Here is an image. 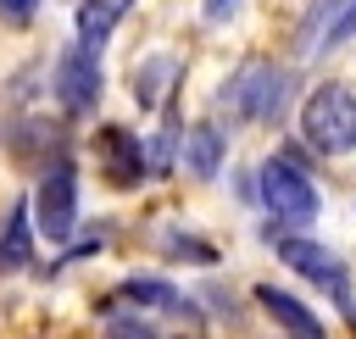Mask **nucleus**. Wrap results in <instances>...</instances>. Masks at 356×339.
<instances>
[{"instance_id":"obj_1","label":"nucleus","mask_w":356,"mask_h":339,"mask_svg":"<svg viewBox=\"0 0 356 339\" xmlns=\"http://www.w3.org/2000/svg\"><path fill=\"white\" fill-rule=\"evenodd\" d=\"M217 100L228 106L234 122H256V128H278L289 100H295V72L267 61V56H250L228 72V83L217 89Z\"/></svg>"},{"instance_id":"obj_2","label":"nucleus","mask_w":356,"mask_h":339,"mask_svg":"<svg viewBox=\"0 0 356 339\" xmlns=\"http://www.w3.org/2000/svg\"><path fill=\"white\" fill-rule=\"evenodd\" d=\"M300 133L317 156H350L356 150V89L350 83H317L300 100Z\"/></svg>"},{"instance_id":"obj_3","label":"nucleus","mask_w":356,"mask_h":339,"mask_svg":"<svg viewBox=\"0 0 356 339\" xmlns=\"http://www.w3.org/2000/svg\"><path fill=\"white\" fill-rule=\"evenodd\" d=\"M256 195H261V206L273 211V222H284V228H306V222H317V211H323L317 183H312L306 167L289 161V156H267V161L256 167Z\"/></svg>"},{"instance_id":"obj_4","label":"nucleus","mask_w":356,"mask_h":339,"mask_svg":"<svg viewBox=\"0 0 356 339\" xmlns=\"http://www.w3.org/2000/svg\"><path fill=\"white\" fill-rule=\"evenodd\" d=\"M33 228H39V239H50V245H67L72 233H78V167H72V156L61 150L56 161H44L39 167V183H33Z\"/></svg>"},{"instance_id":"obj_5","label":"nucleus","mask_w":356,"mask_h":339,"mask_svg":"<svg viewBox=\"0 0 356 339\" xmlns=\"http://www.w3.org/2000/svg\"><path fill=\"white\" fill-rule=\"evenodd\" d=\"M267 239H273V250H278V261L289 267V272H300L317 295H328L339 311L350 306V267L328 250V245H317V239H306V233H273L267 228Z\"/></svg>"},{"instance_id":"obj_6","label":"nucleus","mask_w":356,"mask_h":339,"mask_svg":"<svg viewBox=\"0 0 356 339\" xmlns=\"http://www.w3.org/2000/svg\"><path fill=\"white\" fill-rule=\"evenodd\" d=\"M50 94L61 100V111L67 117H89L95 106H100V94H106V72H100V56L95 50H83L78 39L56 56V72H50Z\"/></svg>"},{"instance_id":"obj_7","label":"nucleus","mask_w":356,"mask_h":339,"mask_svg":"<svg viewBox=\"0 0 356 339\" xmlns=\"http://www.w3.org/2000/svg\"><path fill=\"white\" fill-rule=\"evenodd\" d=\"M95 167H100V178H106L111 189H139V183L150 178V150L139 144L134 128L100 122V128H95Z\"/></svg>"},{"instance_id":"obj_8","label":"nucleus","mask_w":356,"mask_h":339,"mask_svg":"<svg viewBox=\"0 0 356 339\" xmlns=\"http://www.w3.org/2000/svg\"><path fill=\"white\" fill-rule=\"evenodd\" d=\"M117 306H128V311H161V317H184V322H195V317H200V311H195V300H189L184 289H172L167 278H150V272L122 278V283H117V295L106 300V311H117Z\"/></svg>"},{"instance_id":"obj_9","label":"nucleus","mask_w":356,"mask_h":339,"mask_svg":"<svg viewBox=\"0 0 356 339\" xmlns=\"http://www.w3.org/2000/svg\"><path fill=\"white\" fill-rule=\"evenodd\" d=\"M250 295H256V306L273 317L278 333H289V339H328V322H323L300 295H289V289H278V283H256Z\"/></svg>"},{"instance_id":"obj_10","label":"nucleus","mask_w":356,"mask_h":339,"mask_svg":"<svg viewBox=\"0 0 356 339\" xmlns=\"http://www.w3.org/2000/svg\"><path fill=\"white\" fill-rule=\"evenodd\" d=\"M33 206L28 200H11L6 206V222H0V278H11V272H28V261H33Z\"/></svg>"},{"instance_id":"obj_11","label":"nucleus","mask_w":356,"mask_h":339,"mask_svg":"<svg viewBox=\"0 0 356 339\" xmlns=\"http://www.w3.org/2000/svg\"><path fill=\"white\" fill-rule=\"evenodd\" d=\"M222 156H228V139H222V128L217 122H195V128H184V172L189 178H217L222 172Z\"/></svg>"},{"instance_id":"obj_12","label":"nucleus","mask_w":356,"mask_h":339,"mask_svg":"<svg viewBox=\"0 0 356 339\" xmlns=\"http://www.w3.org/2000/svg\"><path fill=\"white\" fill-rule=\"evenodd\" d=\"M178 78H184L178 56H145V61H134V100H139V111H156L172 94Z\"/></svg>"},{"instance_id":"obj_13","label":"nucleus","mask_w":356,"mask_h":339,"mask_svg":"<svg viewBox=\"0 0 356 339\" xmlns=\"http://www.w3.org/2000/svg\"><path fill=\"white\" fill-rule=\"evenodd\" d=\"M134 11V0H78V44L100 56V44L117 33V22Z\"/></svg>"},{"instance_id":"obj_14","label":"nucleus","mask_w":356,"mask_h":339,"mask_svg":"<svg viewBox=\"0 0 356 339\" xmlns=\"http://www.w3.org/2000/svg\"><path fill=\"white\" fill-rule=\"evenodd\" d=\"M161 256L167 261H189V267H217V245L200 239V233H184V228L161 233Z\"/></svg>"},{"instance_id":"obj_15","label":"nucleus","mask_w":356,"mask_h":339,"mask_svg":"<svg viewBox=\"0 0 356 339\" xmlns=\"http://www.w3.org/2000/svg\"><path fill=\"white\" fill-rule=\"evenodd\" d=\"M339 6H345V0H312V6H306V17L295 22V50H300V56H317V44H323L328 22L339 17Z\"/></svg>"},{"instance_id":"obj_16","label":"nucleus","mask_w":356,"mask_h":339,"mask_svg":"<svg viewBox=\"0 0 356 339\" xmlns=\"http://www.w3.org/2000/svg\"><path fill=\"white\" fill-rule=\"evenodd\" d=\"M178 144H184V128H178V122H167V128L150 139V172H156V178H167V172L178 167V156H184Z\"/></svg>"},{"instance_id":"obj_17","label":"nucleus","mask_w":356,"mask_h":339,"mask_svg":"<svg viewBox=\"0 0 356 339\" xmlns=\"http://www.w3.org/2000/svg\"><path fill=\"white\" fill-rule=\"evenodd\" d=\"M106 339H167V333L139 311H106Z\"/></svg>"},{"instance_id":"obj_18","label":"nucleus","mask_w":356,"mask_h":339,"mask_svg":"<svg viewBox=\"0 0 356 339\" xmlns=\"http://www.w3.org/2000/svg\"><path fill=\"white\" fill-rule=\"evenodd\" d=\"M350 33H356V0H345V6H339V17L328 22V33H323V44H317V56H328V50H339V44H345Z\"/></svg>"},{"instance_id":"obj_19","label":"nucleus","mask_w":356,"mask_h":339,"mask_svg":"<svg viewBox=\"0 0 356 339\" xmlns=\"http://www.w3.org/2000/svg\"><path fill=\"white\" fill-rule=\"evenodd\" d=\"M33 11H39V0H0V22H11V28H28Z\"/></svg>"},{"instance_id":"obj_20","label":"nucleus","mask_w":356,"mask_h":339,"mask_svg":"<svg viewBox=\"0 0 356 339\" xmlns=\"http://www.w3.org/2000/svg\"><path fill=\"white\" fill-rule=\"evenodd\" d=\"M100 250H106V228H95V233H83L78 245H67V256H61V261H78V256H100ZM61 261H56V267H61Z\"/></svg>"},{"instance_id":"obj_21","label":"nucleus","mask_w":356,"mask_h":339,"mask_svg":"<svg viewBox=\"0 0 356 339\" xmlns=\"http://www.w3.org/2000/svg\"><path fill=\"white\" fill-rule=\"evenodd\" d=\"M239 6L245 0H200V17L206 22H228V17H239Z\"/></svg>"},{"instance_id":"obj_22","label":"nucleus","mask_w":356,"mask_h":339,"mask_svg":"<svg viewBox=\"0 0 356 339\" xmlns=\"http://www.w3.org/2000/svg\"><path fill=\"white\" fill-rule=\"evenodd\" d=\"M345 322H350V328H356V300H350V306H345Z\"/></svg>"}]
</instances>
